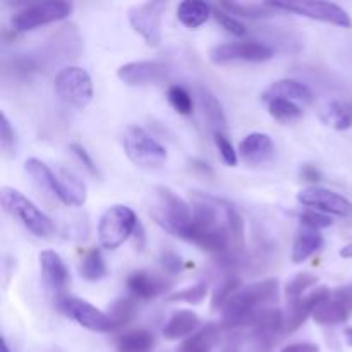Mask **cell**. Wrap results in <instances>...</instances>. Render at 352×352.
I'll return each mask as SVG.
<instances>
[{
	"label": "cell",
	"instance_id": "17",
	"mask_svg": "<svg viewBox=\"0 0 352 352\" xmlns=\"http://www.w3.org/2000/svg\"><path fill=\"white\" fill-rule=\"evenodd\" d=\"M274 151V141H272V138L268 136V134L251 133L241 141L237 153H239L241 160H243L244 164L260 165L270 160Z\"/></svg>",
	"mask_w": 352,
	"mask_h": 352
},
{
	"label": "cell",
	"instance_id": "19",
	"mask_svg": "<svg viewBox=\"0 0 352 352\" xmlns=\"http://www.w3.org/2000/svg\"><path fill=\"white\" fill-rule=\"evenodd\" d=\"M318 119L327 127L336 131H347L352 127V102L351 100H327L318 109Z\"/></svg>",
	"mask_w": 352,
	"mask_h": 352
},
{
	"label": "cell",
	"instance_id": "49",
	"mask_svg": "<svg viewBox=\"0 0 352 352\" xmlns=\"http://www.w3.org/2000/svg\"><path fill=\"white\" fill-rule=\"evenodd\" d=\"M339 254L342 258H347V260H349V258H352V243L347 244V246H344L342 250H340Z\"/></svg>",
	"mask_w": 352,
	"mask_h": 352
},
{
	"label": "cell",
	"instance_id": "28",
	"mask_svg": "<svg viewBox=\"0 0 352 352\" xmlns=\"http://www.w3.org/2000/svg\"><path fill=\"white\" fill-rule=\"evenodd\" d=\"M220 7L227 10L229 14H234V17H248V19H268L274 17L278 10L268 6L267 2L263 3H243V2H220Z\"/></svg>",
	"mask_w": 352,
	"mask_h": 352
},
{
	"label": "cell",
	"instance_id": "6",
	"mask_svg": "<svg viewBox=\"0 0 352 352\" xmlns=\"http://www.w3.org/2000/svg\"><path fill=\"white\" fill-rule=\"evenodd\" d=\"M124 151L136 167L157 168L167 162V150L143 127L129 126L122 134Z\"/></svg>",
	"mask_w": 352,
	"mask_h": 352
},
{
	"label": "cell",
	"instance_id": "8",
	"mask_svg": "<svg viewBox=\"0 0 352 352\" xmlns=\"http://www.w3.org/2000/svg\"><path fill=\"white\" fill-rule=\"evenodd\" d=\"M55 91L58 98L74 109H86L93 100V81L86 69L78 65L64 67L55 76Z\"/></svg>",
	"mask_w": 352,
	"mask_h": 352
},
{
	"label": "cell",
	"instance_id": "10",
	"mask_svg": "<svg viewBox=\"0 0 352 352\" xmlns=\"http://www.w3.org/2000/svg\"><path fill=\"white\" fill-rule=\"evenodd\" d=\"M298 201L309 210H316L325 215H336L340 219H352V201L346 196L322 188V186H309L298 195Z\"/></svg>",
	"mask_w": 352,
	"mask_h": 352
},
{
	"label": "cell",
	"instance_id": "26",
	"mask_svg": "<svg viewBox=\"0 0 352 352\" xmlns=\"http://www.w3.org/2000/svg\"><path fill=\"white\" fill-rule=\"evenodd\" d=\"M24 170H26V174L30 175L31 181L38 188L55 196V191H57V175H55V170H52L45 162L38 160V158H28L26 164H24Z\"/></svg>",
	"mask_w": 352,
	"mask_h": 352
},
{
	"label": "cell",
	"instance_id": "48",
	"mask_svg": "<svg viewBox=\"0 0 352 352\" xmlns=\"http://www.w3.org/2000/svg\"><path fill=\"white\" fill-rule=\"evenodd\" d=\"M191 167H192V170H196V172H201L203 175H213V170H212V167H210L208 164H206V162H201V160H192L191 162Z\"/></svg>",
	"mask_w": 352,
	"mask_h": 352
},
{
	"label": "cell",
	"instance_id": "33",
	"mask_svg": "<svg viewBox=\"0 0 352 352\" xmlns=\"http://www.w3.org/2000/svg\"><path fill=\"white\" fill-rule=\"evenodd\" d=\"M316 284H318V277L309 274V272H301V274L296 275V277L289 282L287 287H285V296H287L289 302H294L298 301V299L305 298V292Z\"/></svg>",
	"mask_w": 352,
	"mask_h": 352
},
{
	"label": "cell",
	"instance_id": "11",
	"mask_svg": "<svg viewBox=\"0 0 352 352\" xmlns=\"http://www.w3.org/2000/svg\"><path fill=\"white\" fill-rule=\"evenodd\" d=\"M274 57V50L260 41H236L217 45L210 52V60L217 65L230 62H267Z\"/></svg>",
	"mask_w": 352,
	"mask_h": 352
},
{
	"label": "cell",
	"instance_id": "24",
	"mask_svg": "<svg viewBox=\"0 0 352 352\" xmlns=\"http://www.w3.org/2000/svg\"><path fill=\"white\" fill-rule=\"evenodd\" d=\"M199 96V105H201L203 113H205V119L208 120L210 127L213 129V133H223L227 131V117L226 112L222 109V103L219 102L215 95L210 91L208 88H199L198 89Z\"/></svg>",
	"mask_w": 352,
	"mask_h": 352
},
{
	"label": "cell",
	"instance_id": "27",
	"mask_svg": "<svg viewBox=\"0 0 352 352\" xmlns=\"http://www.w3.org/2000/svg\"><path fill=\"white\" fill-rule=\"evenodd\" d=\"M155 347L153 333L144 329L131 330L122 333L117 340L119 352H151Z\"/></svg>",
	"mask_w": 352,
	"mask_h": 352
},
{
	"label": "cell",
	"instance_id": "42",
	"mask_svg": "<svg viewBox=\"0 0 352 352\" xmlns=\"http://www.w3.org/2000/svg\"><path fill=\"white\" fill-rule=\"evenodd\" d=\"M69 150H71V153L78 158L79 164H81L82 167L89 172V174L95 175V177H98L100 175L98 167H96L95 162H93V158L89 157V153L86 151L85 146H81V144H78V143H71L69 144Z\"/></svg>",
	"mask_w": 352,
	"mask_h": 352
},
{
	"label": "cell",
	"instance_id": "23",
	"mask_svg": "<svg viewBox=\"0 0 352 352\" xmlns=\"http://www.w3.org/2000/svg\"><path fill=\"white\" fill-rule=\"evenodd\" d=\"M213 7L203 0H184L177 6V19L189 30L203 26L210 19Z\"/></svg>",
	"mask_w": 352,
	"mask_h": 352
},
{
	"label": "cell",
	"instance_id": "1",
	"mask_svg": "<svg viewBox=\"0 0 352 352\" xmlns=\"http://www.w3.org/2000/svg\"><path fill=\"white\" fill-rule=\"evenodd\" d=\"M277 278H265V280L256 282V284L243 287L230 298L226 308L222 309V325H220V329L234 330L244 327L253 313L265 308L270 302L277 301Z\"/></svg>",
	"mask_w": 352,
	"mask_h": 352
},
{
	"label": "cell",
	"instance_id": "45",
	"mask_svg": "<svg viewBox=\"0 0 352 352\" xmlns=\"http://www.w3.org/2000/svg\"><path fill=\"white\" fill-rule=\"evenodd\" d=\"M133 243H134V250H136L138 253L144 251V246H146V234H144V227L141 222H138L136 229H134Z\"/></svg>",
	"mask_w": 352,
	"mask_h": 352
},
{
	"label": "cell",
	"instance_id": "7",
	"mask_svg": "<svg viewBox=\"0 0 352 352\" xmlns=\"http://www.w3.org/2000/svg\"><path fill=\"white\" fill-rule=\"evenodd\" d=\"M275 10L298 14L308 19L320 21V23L332 24V26L352 28V19L342 7L333 2H320V0H282V2H267Z\"/></svg>",
	"mask_w": 352,
	"mask_h": 352
},
{
	"label": "cell",
	"instance_id": "36",
	"mask_svg": "<svg viewBox=\"0 0 352 352\" xmlns=\"http://www.w3.org/2000/svg\"><path fill=\"white\" fill-rule=\"evenodd\" d=\"M133 315H134V305L129 301V299H117L109 311V316L113 322L116 330L124 329V327L133 320Z\"/></svg>",
	"mask_w": 352,
	"mask_h": 352
},
{
	"label": "cell",
	"instance_id": "4",
	"mask_svg": "<svg viewBox=\"0 0 352 352\" xmlns=\"http://www.w3.org/2000/svg\"><path fill=\"white\" fill-rule=\"evenodd\" d=\"M138 217L129 206L113 205L103 212L98 222V241L100 246L113 251L131 239L138 226Z\"/></svg>",
	"mask_w": 352,
	"mask_h": 352
},
{
	"label": "cell",
	"instance_id": "51",
	"mask_svg": "<svg viewBox=\"0 0 352 352\" xmlns=\"http://www.w3.org/2000/svg\"><path fill=\"white\" fill-rule=\"evenodd\" d=\"M0 352H10L9 351V346H7L6 340H2V344H0Z\"/></svg>",
	"mask_w": 352,
	"mask_h": 352
},
{
	"label": "cell",
	"instance_id": "29",
	"mask_svg": "<svg viewBox=\"0 0 352 352\" xmlns=\"http://www.w3.org/2000/svg\"><path fill=\"white\" fill-rule=\"evenodd\" d=\"M220 327L208 325L205 329L198 330L196 333H192L189 339L184 340L181 347H179V352H210L212 347L215 346L217 339H219Z\"/></svg>",
	"mask_w": 352,
	"mask_h": 352
},
{
	"label": "cell",
	"instance_id": "25",
	"mask_svg": "<svg viewBox=\"0 0 352 352\" xmlns=\"http://www.w3.org/2000/svg\"><path fill=\"white\" fill-rule=\"evenodd\" d=\"M351 311L342 305L340 301H337L336 298H330L327 301H323L322 305L316 306V309L313 311L311 318L315 320V323L323 327H333V325H342L349 320Z\"/></svg>",
	"mask_w": 352,
	"mask_h": 352
},
{
	"label": "cell",
	"instance_id": "34",
	"mask_svg": "<svg viewBox=\"0 0 352 352\" xmlns=\"http://www.w3.org/2000/svg\"><path fill=\"white\" fill-rule=\"evenodd\" d=\"M206 294H208V284L206 282H199V284L186 287L182 291L172 292L167 296V302H188V305H199L205 301Z\"/></svg>",
	"mask_w": 352,
	"mask_h": 352
},
{
	"label": "cell",
	"instance_id": "12",
	"mask_svg": "<svg viewBox=\"0 0 352 352\" xmlns=\"http://www.w3.org/2000/svg\"><path fill=\"white\" fill-rule=\"evenodd\" d=\"M60 308L64 309V313L69 318L74 320L78 325L91 330V332H116V327H113V322L110 320L109 313H103L102 309L95 308V306L89 305L85 299L71 298V296L69 298H62Z\"/></svg>",
	"mask_w": 352,
	"mask_h": 352
},
{
	"label": "cell",
	"instance_id": "47",
	"mask_svg": "<svg viewBox=\"0 0 352 352\" xmlns=\"http://www.w3.org/2000/svg\"><path fill=\"white\" fill-rule=\"evenodd\" d=\"M333 298H336L337 301L342 302V305L346 306L349 311H352V289H349V287L337 289V291L333 292Z\"/></svg>",
	"mask_w": 352,
	"mask_h": 352
},
{
	"label": "cell",
	"instance_id": "39",
	"mask_svg": "<svg viewBox=\"0 0 352 352\" xmlns=\"http://www.w3.org/2000/svg\"><path fill=\"white\" fill-rule=\"evenodd\" d=\"M0 146L7 157L16 153V131L3 112L0 113Z\"/></svg>",
	"mask_w": 352,
	"mask_h": 352
},
{
	"label": "cell",
	"instance_id": "13",
	"mask_svg": "<svg viewBox=\"0 0 352 352\" xmlns=\"http://www.w3.org/2000/svg\"><path fill=\"white\" fill-rule=\"evenodd\" d=\"M117 78L127 86H157L167 81L168 67L158 60H134L120 65Z\"/></svg>",
	"mask_w": 352,
	"mask_h": 352
},
{
	"label": "cell",
	"instance_id": "44",
	"mask_svg": "<svg viewBox=\"0 0 352 352\" xmlns=\"http://www.w3.org/2000/svg\"><path fill=\"white\" fill-rule=\"evenodd\" d=\"M299 174H301L302 181L311 182L313 186H316V184H318V182L323 179V177H322V172H320L318 168H316L315 165H311V164L302 165L301 170H299Z\"/></svg>",
	"mask_w": 352,
	"mask_h": 352
},
{
	"label": "cell",
	"instance_id": "40",
	"mask_svg": "<svg viewBox=\"0 0 352 352\" xmlns=\"http://www.w3.org/2000/svg\"><path fill=\"white\" fill-rule=\"evenodd\" d=\"M299 222H301L302 227H309V229L322 230L327 229L333 223V220L330 219L325 213H320L316 210H306V212L299 213Z\"/></svg>",
	"mask_w": 352,
	"mask_h": 352
},
{
	"label": "cell",
	"instance_id": "21",
	"mask_svg": "<svg viewBox=\"0 0 352 352\" xmlns=\"http://www.w3.org/2000/svg\"><path fill=\"white\" fill-rule=\"evenodd\" d=\"M199 325H201V322H199V316L195 311L179 309V311L172 313L170 320L165 323L164 337L167 340L189 339L192 333L198 332Z\"/></svg>",
	"mask_w": 352,
	"mask_h": 352
},
{
	"label": "cell",
	"instance_id": "20",
	"mask_svg": "<svg viewBox=\"0 0 352 352\" xmlns=\"http://www.w3.org/2000/svg\"><path fill=\"white\" fill-rule=\"evenodd\" d=\"M40 267L43 280L52 291L62 292L69 282V270L65 267L64 260L58 256L55 251H41L40 253Z\"/></svg>",
	"mask_w": 352,
	"mask_h": 352
},
{
	"label": "cell",
	"instance_id": "9",
	"mask_svg": "<svg viewBox=\"0 0 352 352\" xmlns=\"http://www.w3.org/2000/svg\"><path fill=\"white\" fill-rule=\"evenodd\" d=\"M167 10V2L151 0L138 3L129 9V23L148 47H158L162 43V23Z\"/></svg>",
	"mask_w": 352,
	"mask_h": 352
},
{
	"label": "cell",
	"instance_id": "2",
	"mask_svg": "<svg viewBox=\"0 0 352 352\" xmlns=\"http://www.w3.org/2000/svg\"><path fill=\"white\" fill-rule=\"evenodd\" d=\"M150 213L162 229L181 239L192 222V206L165 186L153 189Z\"/></svg>",
	"mask_w": 352,
	"mask_h": 352
},
{
	"label": "cell",
	"instance_id": "31",
	"mask_svg": "<svg viewBox=\"0 0 352 352\" xmlns=\"http://www.w3.org/2000/svg\"><path fill=\"white\" fill-rule=\"evenodd\" d=\"M268 113L274 117L277 122L287 124L292 122V120H298L299 117L302 116V109L298 105V103L291 102V100L284 98H275L267 102Z\"/></svg>",
	"mask_w": 352,
	"mask_h": 352
},
{
	"label": "cell",
	"instance_id": "22",
	"mask_svg": "<svg viewBox=\"0 0 352 352\" xmlns=\"http://www.w3.org/2000/svg\"><path fill=\"white\" fill-rule=\"evenodd\" d=\"M323 246V236L320 230L309 229V227H302L296 234L294 244H292V261L296 265L305 263L306 260L318 253Z\"/></svg>",
	"mask_w": 352,
	"mask_h": 352
},
{
	"label": "cell",
	"instance_id": "32",
	"mask_svg": "<svg viewBox=\"0 0 352 352\" xmlns=\"http://www.w3.org/2000/svg\"><path fill=\"white\" fill-rule=\"evenodd\" d=\"M241 291V278L236 275H230V277L223 278L222 284L217 285V289L213 291L212 296V309L213 311H222L226 308L227 302L230 301L236 292Z\"/></svg>",
	"mask_w": 352,
	"mask_h": 352
},
{
	"label": "cell",
	"instance_id": "15",
	"mask_svg": "<svg viewBox=\"0 0 352 352\" xmlns=\"http://www.w3.org/2000/svg\"><path fill=\"white\" fill-rule=\"evenodd\" d=\"M127 289L131 294L141 301H150L165 294L170 289V280L164 278L162 275L150 274L146 270H138L127 277Z\"/></svg>",
	"mask_w": 352,
	"mask_h": 352
},
{
	"label": "cell",
	"instance_id": "3",
	"mask_svg": "<svg viewBox=\"0 0 352 352\" xmlns=\"http://www.w3.org/2000/svg\"><path fill=\"white\" fill-rule=\"evenodd\" d=\"M0 201L6 212L16 217L33 236L48 237L54 232V223L52 220L31 201L30 198L14 188L0 189Z\"/></svg>",
	"mask_w": 352,
	"mask_h": 352
},
{
	"label": "cell",
	"instance_id": "16",
	"mask_svg": "<svg viewBox=\"0 0 352 352\" xmlns=\"http://www.w3.org/2000/svg\"><path fill=\"white\" fill-rule=\"evenodd\" d=\"M263 102H270L275 98L291 100L294 103H302V105H309L315 100L311 88L305 82L298 81V79H278V81L272 82L261 95Z\"/></svg>",
	"mask_w": 352,
	"mask_h": 352
},
{
	"label": "cell",
	"instance_id": "30",
	"mask_svg": "<svg viewBox=\"0 0 352 352\" xmlns=\"http://www.w3.org/2000/svg\"><path fill=\"white\" fill-rule=\"evenodd\" d=\"M79 275L88 282H98L107 275V263L100 250H91L81 258Z\"/></svg>",
	"mask_w": 352,
	"mask_h": 352
},
{
	"label": "cell",
	"instance_id": "14",
	"mask_svg": "<svg viewBox=\"0 0 352 352\" xmlns=\"http://www.w3.org/2000/svg\"><path fill=\"white\" fill-rule=\"evenodd\" d=\"M332 298V292H330L329 287H318L313 292H309L305 298L298 299L294 302H289L287 315H285V332L292 333L302 327V323L308 320V316L313 315V311L316 309V306L322 305L323 301Z\"/></svg>",
	"mask_w": 352,
	"mask_h": 352
},
{
	"label": "cell",
	"instance_id": "37",
	"mask_svg": "<svg viewBox=\"0 0 352 352\" xmlns=\"http://www.w3.org/2000/svg\"><path fill=\"white\" fill-rule=\"evenodd\" d=\"M212 16L215 17V21L220 24V28H223L227 33L234 34V36H244V34L248 33V28L244 26L241 21H237L232 14L223 10L220 6H213Z\"/></svg>",
	"mask_w": 352,
	"mask_h": 352
},
{
	"label": "cell",
	"instance_id": "18",
	"mask_svg": "<svg viewBox=\"0 0 352 352\" xmlns=\"http://www.w3.org/2000/svg\"><path fill=\"white\" fill-rule=\"evenodd\" d=\"M57 175V191L55 198L64 205L82 206L86 203V186L72 170L58 167L55 170Z\"/></svg>",
	"mask_w": 352,
	"mask_h": 352
},
{
	"label": "cell",
	"instance_id": "43",
	"mask_svg": "<svg viewBox=\"0 0 352 352\" xmlns=\"http://www.w3.org/2000/svg\"><path fill=\"white\" fill-rule=\"evenodd\" d=\"M160 263L167 274H177V272H181V268H182L181 256H179V254H175L174 251H165V253H162Z\"/></svg>",
	"mask_w": 352,
	"mask_h": 352
},
{
	"label": "cell",
	"instance_id": "41",
	"mask_svg": "<svg viewBox=\"0 0 352 352\" xmlns=\"http://www.w3.org/2000/svg\"><path fill=\"white\" fill-rule=\"evenodd\" d=\"M38 69L36 62L33 58H23V57H16L10 58V60L3 62V71L6 72H16L17 76H30L31 72H34Z\"/></svg>",
	"mask_w": 352,
	"mask_h": 352
},
{
	"label": "cell",
	"instance_id": "50",
	"mask_svg": "<svg viewBox=\"0 0 352 352\" xmlns=\"http://www.w3.org/2000/svg\"><path fill=\"white\" fill-rule=\"evenodd\" d=\"M344 337H346L347 344H349V346H352V327H349V329L344 330Z\"/></svg>",
	"mask_w": 352,
	"mask_h": 352
},
{
	"label": "cell",
	"instance_id": "46",
	"mask_svg": "<svg viewBox=\"0 0 352 352\" xmlns=\"http://www.w3.org/2000/svg\"><path fill=\"white\" fill-rule=\"evenodd\" d=\"M280 352H320V347L313 342H296L285 346Z\"/></svg>",
	"mask_w": 352,
	"mask_h": 352
},
{
	"label": "cell",
	"instance_id": "5",
	"mask_svg": "<svg viewBox=\"0 0 352 352\" xmlns=\"http://www.w3.org/2000/svg\"><path fill=\"white\" fill-rule=\"evenodd\" d=\"M72 14V3L62 0H45V2L28 3L23 9L14 12L10 19V26L16 33L34 31L47 24L58 23L67 19Z\"/></svg>",
	"mask_w": 352,
	"mask_h": 352
},
{
	"label": "cell",
	"instance_id": "35",
	"mask_svg": "<svg viewBox=\"0 0 352 352\" xmlns=\"http://www.w3.org/2000/svg\"><path fill=\"white\" fill-rule=\"evenodd\" d=\"M167 98H168V103L172 105V109H174L177 113H181V116H189V113H192L195 102H192L191 93H189L186 88H182V86L179 85L170 86L167 91Z\"/></svg>",
	"mask_w": 352,
	"mask_h": 352
},
{
	"label": "cell",
	"instance_id": "38",
	"mask_svg": "<svg viewBox=\"0 0 352 352\" xmlns=\"http://www.w3.org/2000/svg\"><path fill=\"white\" fill-rule=\"evenodd\" d=\"M213 140H215V146L219 150L220 158H222L223 164L227 167H236L237 160H239V153L236 151V148L232 146V143L229 141V138L223 133H213Z\"/></svg>",
	"mask_w": 352,
	"mask_h": 352
}]
</instances>
